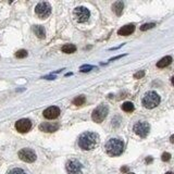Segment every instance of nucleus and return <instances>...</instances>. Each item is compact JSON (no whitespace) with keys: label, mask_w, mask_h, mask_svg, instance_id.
<instances>
[{"label":"nucleus","mask_w":174,"mask_h":174,"mask_svg":"<svg viewBox=\"0 0 174 174\" xmlns=\"http://www.w3.org/2000/svg\"><path fill=\"white\" fill-rule=\"evenodd\" d=\"M99 141V135L94 132H85L78 137V146L83 150H91Z\"/></svg>","instance_id":"nucleus-1"},{"label":"nucleus","mask_w":174,"mask_h":174,"mask_svg":"<svg viewBox=\"0 0 174 174\" xmlns=\"http://www.w3.org/2000/svg\"><path fill=\"white\" fill-rule=\"evenodd\" d=\"M105 150L111 157L120 156L124 150V143L119 138H111L105 145Z\"/></svg>","instance_id":"nucleus-2"},{"label":"nucleus","mask_w":174,"mask_h":174,"mask_svg":"<svg viewBox=\"0 0 174 174\" xmlns=\"http://www.w3.org/2000/svg\"><path fill=\"white\" fill-rule=\"evenodd\" d=\"M160 96L156 91L150 90L148 93H146L143 97V106L147 109H153L156 108L157 106L160 103Z\"/></svg>","instance_id":"nucleus-3"},{"label":"nucleus","mask_w":174,"mask_h":174,"mask_svg":"<svg viewBox=\"0 0 174 174\" xmlns=\"http://www.w3.org/2000/svg\"><path fill=\"white\" fill-rule=\"evenodd\" d=\"M108 113H109L108 107L105 105H100L93 111L91 119H93V121L94 122H96V123H101L102 121L107 117Z\"/></svg>","instance_id":"nucleus-4"},{"label":"nucleus","mask_w":174,"mask_h":174,"mask_svg":"<svg viewBox=\"0 0 174 174\" xmlns=\"http://www.w3.org/2000/svg\"><path fill=\"white\" fill-rule=\"evenodd\" d=\"M35 13L39 19H47L51 13V6L49 2L42 1L35 7Z\"/></svg>","instance_id":"nucleus-5"},{"label":"nucleus","mask_w":174,"mask_h":174,"mask_svg":"<svg viewBox=\"0 0 174 174\" xmlns=\"http://www.w3.org/2000/svg\"><path fill=\"white\" fill-rule=\"evenodd\" d=\"M73 15H74V19L78 23H85L90 18V12L89 10L85 7H77L73 11Z\"/></svg>","instance_id":"nucleus-6"},{"label":"nucleus","mask_w":174,"mask_h":174,"mask_svg":"<svg viewBox=\"0 0 174 174\" xmlns=\"http://www.w3.org/2000/svg\"><path fill=\"white\" fill-rule=\"evenodd\" d=\"M65 169H66V172L69 174H82L83 165H82V163L78 160L71 159L66 162Z\"/></svg>","instance_id":"nucleus-7"},{"label":"nucleus","mask_w":174,"mask_h":174,"mask_svg":"<svg viewBox=\"0 0 174 174\" xmlns=\"http://www.w3.org/2000/svg\"><path fill=\"white\" fill-rule=\"evenodd\" d=\"M18 155H19V158H20L22 161L28 162V163L34 162L37 158L35 151L30 149V148H23V149H21L20 151H19Z\"/></svg>","instance_id":"nucleus-8"},{"label":"nucleus","mask_w":174,"mask_h":174,"mask_svg":"<svg viewBox=\"0 0 174 174\" xmlns=\"http://www.w3.org/2000/svg\"><path fill=\"white\" fill-rule=\"evenodd\" d=\"M133 129H134V132H135L136 135H138L141 138H145L148 135V133H149V131H150V125L147 122H137V123L134 125Z\"/></svg>","instance_id":"nucleus-9"},{"label":"nucleus","mask_w":174,"mask_h":174,"mask_svg":"<svg viewBox=\"0 0 174 174\" xmlns=\"http://www.w3.org/2000/svg\"><path fill=\"white\" fill-rule=\"evenodd\" d=\"M15 129L19 133H27L32 129V122L30 119H21L15 123Z\"/></svg>","instance_id":"nucleus-10"},{"label":"nucleus","mask_w":174,"mask_h":174,"mask_svg":"<svg viewBox=\"0 0 174 174\" xmlns=\"http://www.w3.org/2000/svg\"><path fill=\"white\" fill-rule=\"evenodd\" d=\"M42 114H44V117L46 119L54 120V119H57L60 115V109L58 108V107H56V106H51V107L47 108L46 110H44Z\"/></svg>","instance_id":"nucleus-11"},{"label":"nucleus","mask_w":174,"mask_h":174,"mask_svg":"<svg viewBox=\"0 0 174 174\" xmlns=\"http://www.w3.org/2000/svg\"><path fill=\"white\" fill-rule=\"evenodd\" d=\"M58 129H59V124L57 123H42L39 125V129L40 131L47 132V133L56 132Z\"/></svg>","instance_id":"nucleus-12"},{"label":"nucleus","mask_w":174,"mask_h":174,"mask_svg":"<svg viewBox=\"0 0 174 174\" xmlns=\"http://www.w3.org/2000/svg\"><path fill=\"white\" fill-rule=\"evenodd\" d=\"M134 30H135V25L127 24V25H124V26L121 27L120 30H117V34L121 35V36H129V35H131Z\"/></svg>","instance_id":"nucleus-13"},{"label":"nucleus","mask_w":174,"mask_h":174,"mask_svg":"<svg viewBox=\"0 0 174 174\" xmlns=\"http://www.w3.org/2000/svg\"><path fill=\"white\" fill-rule=\"evenodd\" d=\"M33 32L35 33V35H36L38 38H45V35H46V30L45 28H44V26H42V25H35V26L33 27Z\"/></svg>","instance_id":"nucleus-14"},{"label":"nucleus","mask_w":174,"mask_h":174,"mask_svg":"<svg viewBox=\"0 0 174 174\" xmlns=\"http://www.w3.org/2000/svg\"><path fill=\"white\" fill-rule=\"evenodd\" d=\"M171 62H172V57H170V56H167V57L162 58L160 61H158V63H157V66H158V68H160V69H162V68H165V66H168L169 64H171Z\"/></svg>","instance_id":"nucleus-15"},{"label":"nucleus","mask_w":174,"mask_h":174,"mask_svg":"<svg viewBox=\"0 0 174 174\" xmlns=\"http://www.w3.org/2000/svg\"><path fill=\"white\" fill-rule=\"evenodd\" d=\"M123 8H124V4L122 1H117V2H114L113 6H112V10L115 12V14L117 15L122 14V12H123Z\"/></svg>","instance_id":"nucleus-16"},{"label":"nucleus","mask_w":174,"mask_h":174,"mask_svg":"<svg viewBox=\"0 0 174 174\" xmlns=\"http://www.w3.org/2000/svg\"><path fill=\"white\" fill-rule=\"evenodd\" d=\"M61 50L64 54H73V52L76 51V47L74 45H72V44H65L64 46H62Z\"/></svg>","instance_id":"nucleus-17"},{"label":"nucleus","mask_w":174,"mask_h":174,"mask_svg":"<svg viewBox=\"0 0 174 174\" xmlns=\"http://www.w3.org/2000/svg\"><path fill=\"white\" fill-rule=\"evenodd\" d=\"M85 101H86V98H85L84 95H80V96L75 97L72 102H73V105H75V106H82V105H84Z\"/></svg>","instance_id":"nucleus-18"},{"label":"nucleus","mask_w":174,"mask_h":174,"mask_svg":"<svg viewBox=\"0 0 174 174\" xmlns=\"http://www.w3.org/2000/svg\"><path fill=\"white\" fill-rule=\"evenodd\" d=\"M121 108H122V110H123V111H125V112H132V111H134V105H133V103L131 101L124 102Z\"/></svg>","instance_id":"nucleus-19"},{"label":"nucleus","mask_w":174,"mask_h":174,"mask_svg":"<svg viewBox=\"0 0 174 174\" xmlns=\"http://www.w3.org/2000/svg\"><path fill=\"white\" fill-rule=\"evenodd\" d=\"M27 51L24 50V49H21V50H19L15 52V57L19 58V59H23V58H26L27 57Z\"/></svg>","instance_id":"nucleus-20"},{"label":"nucleus","mask_w":174,"mask_h":174,"mask_svg":"<svg viewBox=\"0 0 174 174\" xmlns=\"http://www.w3.org/2000/svg\"><path fill=\"white\" fill-rule=\"evenodd\" d=\"M8 174H26V172L21 168H14V169H11Z\"/></svg>","instance_id":"nucleus-21"},{"label":"nucleus","mask_w":174,"mask_h":174,"mask_svg":"<svg viewBox=\"0 0 174 174\" xmlns=\"http://www.w3.org/2000/svg\"><path fill=\"white\" fill-rule=\"evenodd\" d=\"M155 26H156V24H155V23H147V24L141 25V30L145 32V30H150V28H153Z\"/></svg>","instance_id":"nucleus-22"},{"label":"nucleus","mask_w":174,"mask_h":174,"mask_svg":"<svg viewBox=\"0 0 174 174\" xmlns=\"http://www.w3.org/2000/svg\"><path fill=\"white\" fill-rule=\"evenodd\" d=\"M161 159L162 161H170V159H171V153H169V152H164V153H162V157H161Z\"/></svg>","instance_id":"nucleus-23"},{"label":"nucleus","mask_w":174,"mask_h":174,"mask_svg":"<svg viewBox=\"0 0 174 174\" xmlns=\"http://www.w3.org/2000/svg\"><path fill=\"white\" fill-rule=\"evenodd\" d=\"M94 69V66L93 65H82L81 66V72H89L90 70Z\"/></svg>","instance_id":"nucleus-24"},{"label":"nucleus","mask_w":174,"mask_h":174,"mask_svg":"<svg viewBox=\"0 0 174 174\" xmlns=\"http://www.w3.org/2000/svg\"><path fill=\"white\" fill-rule=\"evenodd\" d=\"M144 76H145V72H144V71H139V72H136L135 74H134V78H136V80L144 77Z\"/></svg>","instance_id":"nucleus-25"},{"label":"nucleus","mask_w":174,"mask_h":174,"mask_svg":"<svg viewBox=\"0 0 174 174\" xmlns=\"http://www.w3.org/2000/svg\"><path fill=\"white\" fill-rule=\"evenodd\" d=\"M126 54H120V56H117V57H113V58H111L110 60L109 61H114V60H117V59H120V58H122V57H125Z\"/></svg>","instance_id":"nucleus-26"},{"label":"nucleus","mask_w":174,"mask_h":174,"mask_svg":"<svg viewBox=\"0 0 174 174\" xmlns=\"http://www.w3.org/2000/svg\"><path fill=\"white\" fill-rule=\"evenodd\" d=\"M121 172H122V173H127V172H129V167H126V165L122 167V168H121Z\"/></svg>","instance_id":"nucleus-27"},{"label":"nucleus","mask_w":174,"mask_h":174,"mask_svg":"<svg viewBox=\"0 0 174 174\" xmlns=\"http://www.w3.org/2000/svg\"><path fill=\"white\" fill-rule=\"evenodd\" d=\"M42 78H45V80H56V76L54 75H48V76H44Z\"/></svg>","instance_id":"nucleus-28"},{"label":"nucleus","mask_w":174,"mask_h":174,"mask_svg":"<svg viewBox=\"0 0 174 174\" xmlns=\"http://www.w3.org/2000/svg\"><path fill=\"white\" fill-rule=\"evenodd\" d=\"M151 162H152V158H151V157L146 158V163H151Z\"/></svg>","instance_id":"nucleus-29"},{"label":"nucleus","mask_w":174,"mask_h":174,"mask_svg":"<svg viewBox=\"0 0 174 174\" xmlns=\"http://www.w3.org/2000/svg\"><path fill=\"white\" fill-rule=\"evenodd\" d=\"M170 141H171V143H173V141H174V136L173 135L170 137Z\"/></svg>","instance_id":"nucleus-30"},{"label":"nucleus","mask_w":174,"mask_h":174,"mask_svg":"<svg viewBox=\"0 0 174 174\" xmlns=\"http://www.w3.org/2000/svg\"><path fill=\"white\" fill-rule=\"evenodd\" d=\"M72 74H73L72 72H70V73H66V74H65V76H71V75H72Z\"/></svg>","instance_id":"nucleus-31"},{"label":"nucleus","mask_w":174,"mask_h":174,"mask_svg":"<svg viewBox=\"0 0 174 174\" xmlns=\"http://www.w3.org/2000/svg\"><path fill=\"white\" fill-rule=\"evenodd\" d=\"M165 174H173V173H172V172L170 171V172H167V173H165Z\"/></svg>","instance_id":"nucleus-32"},{"label":"nucleus","mask_w":174,"mask_h":174,"mask_svg":"<svg viewBox=\"0 0 174 174\" xmlns=\"http://www.w3.org/2000/svg\"><path fill=\"white\" fill-rule=\"evenodd\" d=\"M126 174H135V173H132V172H127Z\"/></svg>","instance_id":"nucleus-33"}]
</instances>
